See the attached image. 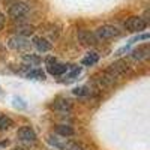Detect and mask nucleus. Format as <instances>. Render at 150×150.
Returning a JSON list of instances; mask_svg holds the SVG:
<instances>
[{
    "label": "nucleus",
    "mask_w": 150,
    "mask_h": 150,
    "mask_svg": "<svg viewBox=\"0 0 150 150\" xmlns=\"http://www.w3.org/2000/svg\"><path fill=\"white\" fill-rule=\"evenodd\" d=\"M12 125H14V122H12L11 117H8V116H0V131L9 129Z\"/></svg>",
    "instance_id": "6ab92c4d"
},
{
    "label": "nucleus",
    "mask_w": 150,
    "mask_h": 150,
    "mask_svg": "<svg viewBox=\"0 0 150 150\" xmlns=\"http://www.w3.org/2000/svg\"><path fill=\"white\" fill-rule=\"evenodd\" d=\"M65 150H84V147L78 143H74V141H68Z\"/></svg>",
    "instance_id": "412c9836"
},
{
    "label": "nucleus",
    "mask_w": 150,
    "mask_h": 150,
    "mask_svg": "<svg viewBox=\"0 0 150 150\" xmlns=\"http://www.w3.org/2000/svg\"><path fill=\"white\" fill-rule=\"evenodd\" d=\"M95 36L98 41H108L112 39V38L120 36V30L116 26H110V24H104V26L98 27L95 32Z\"/></svg>",
    "instance_id": "f257e3e1"
},
{
    "label": "nucleus",
    "mask_w": 150,
    "mask_h": 150,
    "mask_svg": "<svg viewBox=\"0 0 150 150\" xmlns=\"http://www.w3.org/2000/svg\"><path fill=\"white\" fill-rule=\"evenodd\" d=\"M146 27H147V21L143 17H138V15L129 17L125 21V29L129 30V32H134V33H137V32L140 33V32L146 30Z\"/></svg>",
    "instance_id": "7ed1b4c3"
},
{
    "label": "nucleus",
    "mask_w": 150,
    "mask_h": 150,
    "mask_svg": "<svg viewBox=\"0 0 150 150\" xmlns=\"http://www.w3.org/2000/svg\"><path fill=\"white\" fill-rule=\"evenodd\" d=\"M21 60L26 66H38L41 63V57L36 54H23Z\"/></svg>",
    "instance_id": "2eb2a0df"
},
{
    "label": "nucleus",
    "mask_w": 150,
    "mask_h": 150,
    "mask_svg": "<svg viewBox=\"0 0 150 150\" xmlns=\"http://www.w3.org/2000/svg\"><path fill=\"white\" fill-rule=\"evenodd\" d=\"M129 71V65L126 60H117L114 63H111L110 68L105 71L107 74H110L112 78H117V77H122L123 74H126Z\"/></svg>",
    "instance_id": "39448f33"
},
{
    "label": "nucleus",
    "mask_w": 150,
    "mask_h": 150,
    "mask_svg": "<svg viewBox=\"0 0 150 150\" xmlns=\"http://www.w3.org/2000/svg\"><path fill=\"white\" fill-rule=\"evenodd\" d=\"M69 66L63 65V63H57L56 59L53 57H48L47 59V71L48 74H51L53 77H60V75H65L68 72Z\"/></svg>",
    "instance_id": "20e7f679"
},
{
    "label": "nucleus",
    "mask_w": 150,
    "mask_h": 150,
    "mask_svg": "<svg viewBox=\"0 0 150 150\" xmlns=\"http://www.w3.org/2000/svg\"><path fill=\"white\" fill-rule=\"evenodd\" d=\"M74 95H77V96H87V95H90V89L87 86H81V87H75V89L72 90Z\"/></svg>",
    "instance_id": "aec40b11"
},
{
    "label": "nucleus",
    "mask_w": 150,
    "mask_h": 150,
    "mask_svg": "<svg viewBox=\"0 0 150 150\" xmlns=\"http://www.w3.org/2000/svg\"><path fill=\"white\" fill-rule=\"evenodd\" d=\"M77 38H78V41L83 44V45H96L98 44V39H96V36L95 33L89 32V30H78L77 33Z\"/></svg>",
    "instance_id": "1a4fd4ad"
},
{
    "label": "nucleus",
    "mask_w": 150,
    "mask_h": 150,
    "mask_svg": "<svg viewBox=\"0 0 150 150\" xmlns=\"http://www.w3.org/2000/svg\"><path fill=\"white\" fill-rule=\"evenodd\" d=\"M30 12V6L27 3H24V2H17L14 5H11L9 9H8V14L11 18H14V20H21L24 18L27 14Z\"/></svg>",
    "instance_id": "f03ea898"
},
{
    "label": "nucleus",
    "mask_w": 150,
    "mask_h": 150,
    "mask_svg": "<svg viewBox=\"0 0 150 150\" xmlns=\"http://www.w3.org/2000/svg\"><path fill=\"white\" fill-rule=\"evenodd\" d=\"M26 78H29V80H45V72L39 68H35V69H30L26 74Z\"/></svg>",
    "instance_id": "f3484780"
},
{
    "label": "nucleus",
    "mask_w": 150,
    "mask_h": 150,
    "mask_svg": "<svg viewBox=\"0 0 150 150\" xmlns=\"http://www.w3.org/2000/svg\"><path fill=\"white\" fill-rule=\"evenodd\" d=\"M54 132L60 137H63V138H68V137H72L75 134V131L72 129V126H69V125H57Z\"/></svg>",
    "instance_id": "4468645a"
},
{
    "label": "nucleus",
    "mask_w": 150,
    "mask_h": 150,
    "mask_svg": "<svg viewBox=\"0 0 150 150\" xmlns=\"http://www.w3.org/2000/svg\"><path fill=\"white\" fill-rule=\"evenodd\" d=\"M33 45H35V48L39 53H47V51H50V50L53 48L51 42H50L47 38H42V36H36L33 39Z\"/></svg>",
    "instance_id": "9d476101"
},
{
    "label": "nucleus",
    "mask_w": 150,
    "mask_h": 150,
    "mask_svg": "<svg viewBox=\"0 0 150 150\" xmlns=\"http://www.w3.org/2000/svg\"><path fill=\"white\" fill-rule=\"evenodd\" d=\"M17 138L20 141H26V143H33L36 141V132L30 126H23L17 131Z\"/></svg>",
    "instance_id": "6e6552de"
},
{
    "label": "nucleus",
    "mask_w": 150,
    "mask_h": 150,
    "mask_svg": "<svg viewBox=\"0 0 150 150\" xmlns=\"http://www.w3.org/2000/svg\"><path fill=\"white\" fill-rule=\"evenodd\" d=\"M114 80H116V78H112L110 74L104 72V74L99 75V78H96V83L101 86V87H104V89H110V87L114 84Z\"/></svg>",
    "instance_id": "f8f14e48"
},
{
    "label": "nucleus",
    "mask_w": 150,
    "mask_h": 150,
    "mask_svg": "<svg viewBox=\"0 0 150 150\" xmlns=\"http://www.w3.org/2000/svg\"><path fill=\"white\" fill-rule=\"evenodd\" d=\"M11 150H24V149H21V147H14V149H11Z\"/></svg>",
    "instance_id": "b1692460"
},
{
    "label": "nucleus",
    "mask_w": 150,
    "mask_h": 150,
    "mask_svg": "<svg viewBox=\"0 0 150 150\" xmlns=\"http://www.w3.org/2000/svg\"><path fill=\"white\" fill-rule=\"evenodd\" d=\"M48 143L51 144V146H54L56 149H59V150H65V147H66V143H68V140L66 138H54L53 135H48Z\"/></svg>",
    "instance_id": "dca6fc26"
},
{
    "label": "nucleus",
    "mask_w": 150,
    "mask_h": 150,
    "mask_svg": "<svg viewBox=\"0 0 150 150\" xmlns=\"http://www.w3.org/2000/svg\"><path fill=\"white\" fill-rule=\"evenodd\" d=\"M80 74H81V68H80V66H78V68H74V71L68 75V78H69V80H75Z\"/></svg>",
    "instance_id": "4be33fe9"
},
{
    "label": "nucleus",
    "mask_w": 150,
    "mask_h": 150,
    "mask_svg": "<svg viewBox=\"0 0 150 150\" xmlns=\"http://www.w3.org/2000/svg\"><path fill=\"white\" fill-rule=\"evenodd\" d=\"M3 26H5V15L0 12V30L3 29Z\"/></svg>",
    "instance_id": "5701e85b"
},
{
    "label": "nucleus",
    "mask_w": 150,
    "mask_h": 150,
    "mask_svg": "<svg viewBox=\"0 0 150 150\" xmlns=\"http://www.w3.org/2000/svg\"><path fill=\"white\" fill-rule=\"evenodd\" d=\"M51 108L56 110V111H71L72 110V102L66 98H56Z\"/></svg>",
    "instance_id": "9b49d317"
},
{
    "label": "nucleus",
    "mask_w": 150,
    "mask_h": 150,
    "mask_svg": "<svg viewBox=\"0 0 150 150\" xmlns=\"http://www.w3.org/2000/svg\"><path fill=\"white\" fill-rule=\"evenodd\" d=\"M33 33H35V27L32 26V24H20L18 27H15V35L23 36V38L32 36Z\"/></svg>",
    "instance_id": "ddd939ff"
},
{
    "label": "nucleus",
    "mask_w": 150,
    "mask_h": 150,
    "mask_svg": "<svg viewBox=\"0 0 150 150\" xmlns=\"http://www.w3.org/2000/svg\"><path fill=\"white\" fill-rule=\"evenodd\" d=\"M149 56H150V45L149 44L138 45L135 50H132V53H131V57L135 62H143V60L149 59Z\"/></svg>",
    "instance_id": "0eeeda50"
},
{
    "label": "nucleus",
    "mask_w": 150,
    "mask_h": 150,
    "mask_svg": "<svg viewBox=\"0 0 150 150\" xmlns=\"http://www.w3.org/2000/svg\"><path fill=\"white\" fill-rule=\"evenodd\" d=\"M29 45H30V42L27 41V38H23L18 35L9 38V41H8V47L11 50H15V51H23V50L29 48Z\"/></svg>",
    "instance_id": "423d86ee"
},
{
    "label": "nucleus",
    "mask_w": 150,
    "mask_h": 150,
    "mask_svg": "<svg viewBox=\"0 0 150 150\" xmlns=\"http://www.w3.org/2000/svg\"><path fill=\"white\" fill-rule=\"evenodd\" d=\"M98 60H99V54L96 53H89L83 60H81V65L84 66H93L95 63H98Z\"/></svg>",
    "instance_id": "a211bd4d"
}]
</instances>
